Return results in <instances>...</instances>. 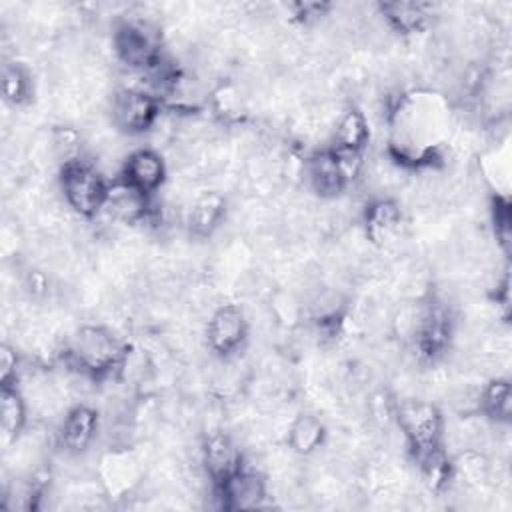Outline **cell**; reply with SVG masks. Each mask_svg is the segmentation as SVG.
<instances>
[{"label":"cell","mask_w":512,"mask_h":512,"mask_svg":"<svg viewBox=\"0 0 512 512\" xmlns=\"http://www.w3.org/2000/svg\"><path fill=\"white\" fill-rule=\"evenodd\" d=\"M378 12L384 22L400 34L418 32L428 18L426 6L416 2H384L378 6Z\"/></svg>","instance_id":"obj_19"},{"label":"cell","mask_w":512,"mask_h":512,"mask_svg":"<svg viewBox=\"0 0 512 512\" xmlns=\"http://www.w3.org/2000/svg\"><path fill=\"white\" fill-rule=\"evenodd\" d=\"M368 140H370V128L364 112L358 108H348L346 112H342L334 128L332 148L364 152Z\"/></svg>","instance_id":"obj_16"},{"label":"cell","mask_w":512,"mask_h":512,"mask_svg":"<svg viewBox=\"0 0 512 512\" xmlns=\"http://www.w3.org/2000/svg\"><path fill=\"white\" fill-rule=\"evenodd\" d=\"M66 362L90 380H106L120 376L128 360V346L106 326H80L70 338Z\"/></svg>","instance_id":"obj_2"},{"label":"cell","mask_w":512,"mask_h":512,"mask_svg":"<svg viewBox=\"0 0 512 512\" xmlns=\"http://www.w3.org/2000/svg\"><path fill=\"white\" fill-rule=\"evenodd\" d=\"M30 84H32L30 74L26 72V68L22 64L12 62V64L4 66L2 88H4V98L8 102H12L14 106L26 102L28 94H30Z\"/></svg>","instance_id":"obj_21"},{"label":"cell","mask_w":512,"mask_h":512,"mask_svg":"<svg viewBox=\"0 0 512 512\" xmlns=\"http://www.w3.org/2000/svg\"><path fill=\"white\" fill-rule=\"evenodd\" d=\"M394 416L416 460L442 448L444 420L432 402L402 400L396 404Z\"/></svg>","instance_id":"obj_4"},{"label":"cell","mask_w":512,"mask_h":512,"mask_svg":"<svg viewBox=\"0 0 512 512\" xmlns=\"http://www.w3.org/2000/svg\"><path fill=\"white\" fill-rule=\"evenodd\" d=\"M226 216V198L218 192H204L200 194L188 214H186V224L190 234L198 238L212 236V232L222 224Z\"/></svg>","instance_id":"obj_15"},{"label":"cell","mask_w":512,"mask_h":512,"mask_svg":"<svg viewBox=\"0 0 512 512\" xmlns=\"http://www.w3.org/2000/svg\"><path fill=\"white\" fill-rule=\"evenodd\" d=\"M112 124L126 134L150 130L160 116V100L142 88H122L110 102Z\"/></svg>","instance_id":"obj_6"},{"label":"cell","mask_w":512,"mask_h":512,"mask_svg":"<svg viewBox=\"0 0 512 512\" xmlns=\"http://www.w3.org/2000/svg\"><path fill=\"white\" fill-rule=\"evenodd\" d=\"M324 440H326V426L314 414H298L292 420L286 436V442L292 448V452L300 456L314 454L318 448H322Z\"/></svg>","instance_id":"obj_17"},{"label":"cell","mask_w":512,"mask_h":512,"mask_svg":"<svg viewBox=\"0 0 512 512\" xmlns=\"http://www.w3.org/2000/svg\"><path fill=\"white\" fill-rule=\"evenodd\" d=\"M364 228L366 238L380 248L392 246L400 240L402 232V210L390 198L374 200L364 212Z\"/></svg>","instance_id":"obj_13"},{"label":"cell","mask_w":512,"mask_h":512,"mask_svg":"<svg viewBox=\"0 0 512 512\" xmlns=\"http://www.w3.org/2000/svg\"><path fill=\"white\" fill-rule=\"evenodd\" d=\"M116 56L132 70L146 72L156 66L162 54V36L158 28L146 20H126L114 32Z\"/></svg>","instance_id":"obj_5"},{"label":"cell","mask_w":512,"mask_h":512,"mask_svg":"<svg viewBox=\"0 0 512 512\" xmlns=\"http://www.w3.org/2000/svg\"><path fill=\"white\" fill-rule=\"evenodd\" d=\"M202 464L214 486L238 472L242 464V452L232 436L224 432H212L202 442Z\"/></svg>","instance_id":"obj_10"},{"label":"cell","mask_w":512,"mask_h":512,"mask_svg":"<svg viewBox=\"0 0 512 512\" xmlns=\"http://www.w3.org/2000/svg\"><path fill=\"white\" fill-rule=\"evenodd\" d=\"M108 214L120 222L136 224L144 222L152 216V196L134 188L132 184L124 182L122 178H116L108 188L106 206Z\"/></svg>","instance_id":"obj_12"},{"label":"cell","mask_w":512,"mask_h":512,"mask_svg":"<svg viewBox=\"0 0 512 512\" xmlns=\"http://www.w3.org/2000/svg\"><path fill=\"white\" fill-rule=\"evenodd\" d=\"M248 336V320L238 304H222L216 308L206 326V340L218 356H232L240 350Z\"/></svg>","instance_id":"obj_7"},{"label":"cell","mask_w":512,"mask_h":512,"mask_svg":"<svg viewBox=\"0 0 512 512\" xmlns=\"http://www.w3.org/2000/svg\"><path fill=\"white\" fill-rule=\"evenodd\" d=\"M0 426L4 442H16L26 426V400L18 386H2L0 392Z\"/></svg>","instance_id":"obj_18"},{"label":"cell","mask_w":512,"mask_h":512,"mask_svg":"<svg viewBox=\"0 0 512 512\" xmlns=\"http://www.w3.org/2000/svg\"><path fill=\"white\" fill-rule=\"evenodd\" d=\"M98 432V412L86 404L70 408L60 426V440L68 452L86 450Z\"/></svg>","instance_id":"obj_14"},{"label":"cell","mask_w":512,"mask_h":512,"mask_svg":"<svg viewBox=\"0 0 512 512\" xmlns=\"http://www.w3.org/2000/svg\"><path fill=\"white\" fill-rule=\"evenodd\" d=\"M118 178L152 196L166 180V160L152 148H138L126 156Z\"/></svg>","instance_id":"obj_8"},{"label":"cell","mask_w":512,"mask_h":512,"mask_svg":"<svg viewBox=\"0 0 512 512\" xmlns=\"http://www.w3.org/2000/svg\"><path fill=\"white\" fill-rule=\"evenodd\" d=\"M448 132V110L434 94H404L390 114V156L408 168L432 166Z\"/></svg>","instance_id":"obj_1"},{"label":"cell","mask_w":512,"mask_h":512,"mask_svg":"<svg viewBox=\"0 0 512 512\" xmlns=\"http://www.w3.org/2000/svg\"><path fill=\"white\" fill-rule=\"evenodd\" d=\"M18 378V356L10 344H2L0 348V380L2 386L16 384Z\"/></svg>","instance_id":"obj_22"},{"label":"cell","mask_w":512,"mask_h":512,"mask_svg":"<svg viewBox=\"0 0 512 512\" xmlns=\"http://www.w3.org/2000/svg\"><path fill=\"white\" fill-rule=\"evenodd\" d=\"M214 488L222 500V506L228 510H252L258 508L266 498L264 478L252 470H246L244 466Z\"/></svg>","instance_id":"obj_11"},{"label":"cell","mask_w":512,"mask_h":512,"mask_svg":"<svg viewBox=\"0 0 512 512\" xmlns=\"http://www.w3.org/2000/svg\"><path fill=\"white\" fill-rule=\"evenodd\" d=\"M304 176L308 186L320 196V198H334L350 184V178L346 176L336 152L332 148L320 150L312 154L304 162Z\"/></svg>","instance_id":"obj_9"},{"label":"cell","mask_w":512,"mask_h":512,"mask_svg":"<svg viewBox=\"0 0 512 512\" xmlns=\"http://www.w3.org/2000/svg\"><path fill=\"white\" fill-rule=\"evenodd\" d=\"M110 182L102 172L80 156L62 164L60 170V190L66 204L80 216L92 218L106 206Z\"/></svg>","instance_id":"obj_3"},{"label":"cell","mask_w":512,"mask_h":512,"mask_svg":"<svg viewBox=\"0 0 512 512\" xmlns=\"http://www.w3.org/2000/svg\"><path fill=\"white\" fill-rule=\"evenodd\" d=\"M478 410L492 422L510 420V384L504 378H492L478 392Z\"/></svg>","instance_id":"obj_20"}]
</instances>
